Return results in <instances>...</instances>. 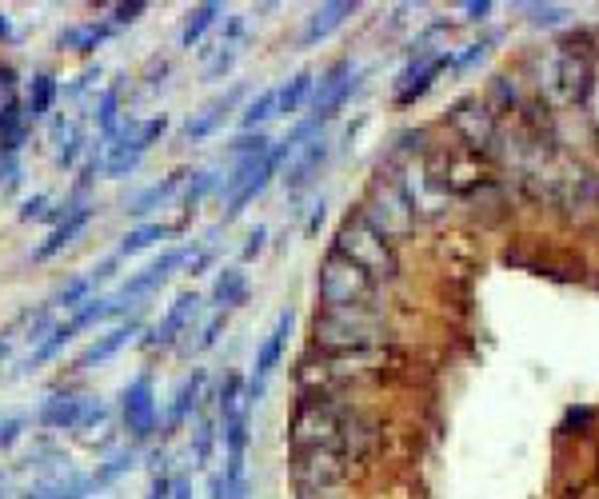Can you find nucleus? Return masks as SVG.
<instances>
[{
    "label": "nucleus",
    "instance_id": "nucleus-1",
    "mask_svg": "<svg viewBox=\"0 0 599 499\" xmlns=\"http://www.w3.org/2000/svg\"><path fill=\"white\" fill-rule=\"evenodd\" d=\"M332 252H340L348 264H356L359 272H367L372 280H392L396 276V252H392V240L384 232H375L364 220V212H352L336 232V244Z\"/></svg>",
    "mask_w": 599,
    "mask_h": 499
},
{
    "label": "nucleus",
    "instance_id": "nucleus-2",
    "mask_svg": "<svg viewBox=\"0 0 599 499\" xmlns=\"http://www.w3.org/2000/svg\"><path fill=\"white\" fill-rule=\"evenodd\" d=\"M316 343L332 351H359L384 340V324L372 308H324L316 312Z\"/></svg>",
    "mask_w": 599,
    "mask_h": 499
},
{
    "label": "nucleus",
    "instance_id": "nucleus-3",
    "mask_svg": "<svg viewBox=\"0 0 599 499\" xmlns=\"http://www.w3.org/2000/svg\"><path fill=\"white\" fill-rule=\"evenodd\" d=\"M316 296L324 308H367L375 296V280L348 264L340 252H328L320 276H316Z\"/></svg>",
    "mask_w": 599,
    "mask_h": 499
},
{
    "label": "nucleus",
    "instance_id": "nucleus-4",
    "mask_svg": "<svg viewBox=\"0 0 599 499\" xmlns=\"http://www.w3.org/2000/svg\"><path fill=\"white\" fill-rule=\"evenodd\" d=\"M364 220L372 224L375 232H384L388 240H400V236H408L412 232V224H416V208H412V200L404 196V188L400 184H375L372 188V200L364 204Z\"/></svg>",
    "mask_w": 599,
    "mask_h": 499
},
{
    "label": "nucleus",
    "instance_id": "nucleus-5",
    "mask_svg": "<svg viewBox=\"0 0 599 499\" xmlns=\"http://www.w3.org/2000/svg\"><path fill=\"white\" fill-rule=\"evenodd\" d=\"M348 92H352V64L348 60H336V64L324 72L320 89H316V100H312V120L320 124V120L336 116V108L348 100Z\"/></svg>",
    "mask_w": 599,
    "mask_h": 499
},
{
    "label": "nucleus",
    "instance_id": "nucleus-6",
    "mask_svg": "<svg viewBox=\"0 0 599 499\" xmlns=\"http://www.w3.org/2000/svg\"><path fill=\"white\" fill-rule=\"evenodd\" d=\"M288 332H292V312H280V320H276V328H272V335L264 340V348L256 351V384H252V392H248V403L260 395L264 388V380H268V372L276 368V359H280V351H284V343H288Z\"/></svg>",
    "mask_w": 599,
    "mask_h": 499
},
{
    "label": "nucleus",
    "instance_id": "nucleus-7",
    "mask_svg": "<svg viewBox=\"0 0 599 499\" xmlns=\"http://www.w3.org/2000/svg\"><path fill=\"white\" fill-rule=\"evenodd\" d=\"M348 13H356V4H348V0H340V4H324V8H316V13L308 16V29H304V37H300V45H316V40L332 37V32H336L340 24L348 21Z\"/></svg>",
    "mask_w": 599,
    "mask_h": 499
},
{
    "label": "nucleus",
    "instance_id": "nucleus-8",
    "mask_svg": "<svg viewBox=\"0 0 599 499\" xmlns=\"http://www.w3.org/2000/svg\"><path fill=\"white\" fill-rule=\"evenodd\" d=\"M324 160H328V144H324V140L304 144V152H300L296 165L288 168V176H284V180H288V188H292V192H304V188L316 180V172L324 168Z\"/></svg>",
    "mask_w": 599,
    "mask_h": 499
},
{
    "label": "nucleus",
    "instance_id": "nucleus-9",
    "mask_svg": "<svg viewBox=\"0 0 599 499\" xmlns=\"http://www.w3.org/2000/svg\"><path fill=\"white\" fill-rule=\"evenodd\" d=\"M152 395H148V380H136L132 388L124 392V416H128V427H132L136 436H144L148 432V424H152Z\"/></svg>",
    "mask_w": 599,
    "mask_h": 499
},
{
    "label": "nucleus",
    "instance_id": "nucleus-10",
    "mask_svg": "<svg viewBox=\"0 0 599 499\" xmlns=\"http://www.w3.org/2000/svg\"><path fill=\"white\" fill-rule=\"evenodd\" d=\"M97 411H92L84 400H53L45 411H40V424H48V427H80L84 419L97 416Z\"/></svg>",
    "mask_w": 599,
    "mask_h": 499
},
{
    "label": "nucleus",
    "instance_id": "nucleus-11",
    "mask_svg": "<svg viewBox=\"0 0 599 499\" xmlns=\"http://www.w3.org/2000/svg\"><path fill=\"white\" fill-rule=\"evenodd\" d=\"M180 260H184V252H165L156 264H148V268H144L140 276H132V280H128L124 288H120V296H124V300H128V296H144V292H148V288H156V283L165 280Z\"/></svg>",
    "mask_w": 599,
    "mask_h": 499
},
{
    "label": "nucleus",
    "instance_id": "nucleus-12",
    "mask_svg": "<svg viewBox=\"0 0 599 499\" xmlns=\"http://www.w3.org/2000/svg\"><path fill=\"white\" fill-rule=\"evenodd\" d=\"M196 312V296H180L176 304H173V312L165 316V320L156 324V328H152V335L144 343H168V340H176V332L184 328L188 324V316Z\"/></svg>",
    "mask_w": 599,
    "mask_h": 499
},
{
    "label": "nucleus",
    "instance_id": "nucleus-13",
    "mask_svg": "<svg viewBox=\"0 0 599 499\" xmlns=\"http://www.w3.org/2000/svg\"><path fill=\"white\" fill-rule=\"evenodd\" d=\"M308 89H312V72L304 68V72H296L284 89H276V116H292V112H300Z\"/></svg>",
    "mask_w": 599,
    "mask_h": 499
},
{
    "label": "nucleus",
    "instance_id": "nucleus-14",
    "mask_svg": "<svg viewBox=\"0 0 599 499\" xmlns=\"http://www.w3.org/2000/svg\"><path fill=\"white\" fill-rule=\"evenodd\" d=\"M216 304H228V308H236V304H244L248 300V280H244V272H236V268H228V272H220V280H216Z\"/></svg>",
    "mask_w": 599,
    "mask_h": 499
},
{
    "label": "nucleus",
    "instance_id": "nucleus-15",
    "mask_svg": "<svg viewBox=\"0 0 599 499\" xmlns=\"http://www.w3.org/2000/svg\"><path fill=\"white\" fill-rule=\"evenodd\" d=\"M128 335H132V328H116V332H108L105 340H100V343H92V348L84 351V356L76 359V364H80V368H89V364H97V359H108V356H113V351L120 348V343L128 340Z\"/></svg>",
    "mask_w": 599,
    "mask_h": 499
},
{
    "label": "nucleus",
    "instance_id": "nucleus-16",
    "mask_svg": "<svg viewBox=\"0 0 599 499\" xmlns=\"http://www.w3.org/2000/svg\"><path fill=\"white\" fill-rule=\"evenodd\" d=\"M53 97H56V84L48 80V76H37L32 89H29V116H45L48 105H53Z\"/></svg>",
    "mask_w": 599,
    "mask_h": 499
},
{
    "label": "nucleus",
    "instance_id": "nucleus-17",
    "mask_svg": "<svg viewBox=\"0 0 599 499\" xmlns=\"http://www.w3.org/2000/svg\"><path fill=\"white\" fill-rule=\"evenodd\" d=\"M276 116V89H268V92H260V100H252L244 112V120L240 124L244 128H256V124H264V120H272Z\"/></svg>",
    "mask_w": 599,
    "mask_h": 499
},
{
    "label": "nucleus",
    "instance_id": "nucleus-18",
    "mask_svg": "<svg viewBox=\"0 0 599 499\" xmlns=\"http://www.w3.org/2000/svg\"><path fill=\"white\" fill-rule=\"evenodd\" d=\"M216 13H220L216 4H204V8H196V13H192V21H188V29H184V45H192V40H200V32L208 29L212 21H216Z\"/></svg>",
    "mask_w": 599,
    "mask_h": 499
},
{
    "label": "nucleus",
    "instance_id": "nucleus-19",
    "mask_svg": "<svg viewBox=\"0 0 599 499\" xmlns=\"http://www.w3.org/2000/svg\"><path fill=\"white\" fill-rule=\"evenodd\" d=\"M165 236V228H160V224H148V228H136V232H128L124 236V248H120V252H140V248H148L152 240H160Z\"/></svg>",
    "mask_w": 599,
    "mask_h": 499
},
{
    "label": "nucleus",
    "instance_id": "nucleus-20",
    "mask_svg": "<svg viewBox=\"0 0 599 499\" xmlns=\"http://www.w3.org/2000/svg\"><path fill=\"white\" fill-rule=\"evenodd\" d=\"M527 13H532V24H563L568 21V8H560V4H532Z\"/></svg>",
    "mask_w": 599,
    "mask_h": 499
},
{
    "label": "nucleus",
    "instance_id": "nucleus-21",
    "mask_svg": "<svg viewBox=\"0 0 599 499\" xmlns=\"http://www.w3.org/2000/svg\"><path fill=\"white\" fill-rule=\"evenodd\" d=\"M196 392H200V376H196L192 384H184V388H180V403L173 408V419H180L188 411V403H196Z\"/></svg>",
    "mask_w": 599,
    "mask_h": 499
},
{
    "label": "nucleus",
    "instance_id": "nucleus-22",
    "mask_svg": "<svg viewBox=\"0 0 599 499\" xmlns=\"http://www.w3.org/2000/svg\"><path fill=\"white\" fill-rule=\"evenodd\" d=\"M300 499H340L332 487H300Z\"/></svg>",
    "mask_w": 599,
    "mask_h": 499
},
{
    "label": "nucleus",
    "instance_id": "nucleus-23",
    "mask_svg": "<svg viewBox=\"0 0 599 499\" xmlns=\"http://www.w3.org/2000/svg\"><path fill=\"white\" fill-rule=\"evenodd\" d=\"M487 13H492V4H487V0H479V4H468V16H472V21H484Z\"/></svg>",
    "mask_w": 599,
    "mask_h": 499
},
{
    "label": "nucleus",
    "instance_id": "nucleus-24",
    "mask_svg": "<svg viewBox=\"0 0 599 499\" xmlns=\"http://www.w3.org/2000/svg\"><path fill=\"white\" fill-rule=\"evenodd\" d=\"M0 356H4V348H0Z\"/></svg>",
    "mask_w": 599,
    "mask_h": 499
}]
</instances>
